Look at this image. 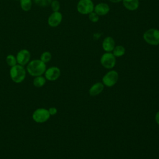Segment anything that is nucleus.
Segmentation results:
<instances>
[{
  "label": "nucleus",
  "mask_w": 159,
  "mask_h": 159,
  "mask_svg": "<svg viewBox=\"0 0 159 159\" xmlns=\"http://www.w3.org/2000/svg\"><path fill=\"white\" fill-rule=\"evenodd\" d=\"M9 75L11 80L16 83H22L26 76V70L20 65L17 64L11 67Z\"/></svg>",
  "instance_id": "2"
},
{
  "label": "nucleus",
  "mask_w": 159,
  "mask_h": 159,
  "mask_svg": "<svg viewBox=\"0 0 159 159\" xmlns=\"http://www.w3.org/2000/svg\"><path fill=\"white\" fill-rule=\"evenodd\" d=\"M50 116H54L57 113V109L55 107H51L48 109Z\"/></svg>",
  "instance_id": "23"
},
{
  "label": "nucleus",
  "mask_w": 159,
  "mask_h": 159,
  "mask_svg": "<svg viewBox=\"0 0 159 159\" xmlns=\"http://www.w3.org/2000/svg\"><path fill=\"white\" fill-rule=\"evenodd\" d=\"M52 0H34L35 3L40 7H48L50 5Z\"/></svg>",
  "instance_id": "20"
},
{
  "label": "nucleus",
  "mask_w": 159,
  "mask_h": 159,
  "mask_svg": "<svg viewBox=\"0 0 159 159\" xmlns=\"http://www.w3.org/2000/svg\"><path fill=\"white\" fill-rule=\"evenodd\" d=\"M158 49H159V45H158Z\"/></svg>",
  "instance_id": "26"
},
{
  "label": "nucleus",
  "mask_w": 159,
  "mask_h": 159,
  "mask_svg": "<svg viewBox=\"0 0 159 159\" xmlns=\"http://www.w3.org/2000/svg\"><path fill=\"white\" fill-rule=\"evenodd\" d=\"M45 78L48 81L57 80L61 75V71L57 66H51L46 69L45 73Z\"/></svg>",
  "instance_id": "9"
},
{
  "label": "nucleus",
  "mask_w": 159,
  "mask_h": 159,
  "mask_svg": "<svg viewBox=\"0 0 159 159\" xmlns=\"http://www.w3.org/2000/svg\"><path fill=\"white\" fill-rule=\"evenodd\" d=\"M50 6L53 12L59 11L60 8V2L58 0H52L50 4Z\"/></svg>",
  "instance_id": "21"
},
{
  "label": "nucleus",
  "mask_w": 159,
  "mask_h": 159,
  "mask_svg": "<svg viewBox=\"0 0 159 159\" xmlns=\"http://www.w3.org/2000/svg\"><path fill=\"white\" fill-rule=\"evenodd\" d=\"M16 57L17 64L24 66L30 61V53L27 49H22L17 52Z\"/></svg>",
  "instance_id": "8"
},
{
  "label": "nucleus",
  "mask_w": 159,
  "mask_h": 159,
  "mask_svg": "<svg viewBox=\"0 0 159 159\" xmlns=\"http://www.w3.org/2000/svg\"><path fill=\"white\" fill-rule=\"evenodd\" d=\"M50 117L48 109L45 108H38L32 113V119L34 122L42 124L47 122Z\"/></svg>",
  "instance_id": "5"
},
{
  "label": "nucleus",
  "mask_w": 159,
  "mask_h": 159,
  "mask_svg": "<svg viewBox=\"0 0 159 159\" xmlns=\"http://www.w3.org/2000/svg\"><path fill=\"white\" fill-rule=\"evenodd\" d=\"M112 53L116 57H120L125 54V48L122 45H116Z\"/></svg>",
  "instance_id": "16"
},
{
  "label": "nucleus",
  "mask_w": 159,
  "mask_h": 159,
  "mask_svg": "<svg viewBox=\"0 0 159 159\" xmlns=\"http://www.w3.org/2000/svg\"><path fill=\"white\" fill-rule=\"evenodd\" d=\"M52 59V54L50 52H43L40 57V60L42 61L43 63H47L49 62Z\"/></svg>",
  "instance_id": "19"
},
{
  "label": "nucleus",
  "mask_w": 159,
  "mask_h": 159,
  "mask_svg": "<svg viewBox=\"0 0 159 159\" xmlns=\"http://www.w3.org/2000/svg\"><path fill=\"white\" fill-rule=\"evenodd\" d=\"M124 6L129 11H135L139 6V0H122Z\"/></svg>",
  "instance_id": "14"
},
{
  "label": "nucleus",
  "mask_w": 159,
  "mask_h": 159,
  "mask_svg": "<svg viewBox=\"0 0 159 159\" xmlns=\"http://www.w3.org/2000/svg\"><path fill=\"white\" fill-rule=\"evenodd\" d=\"M63 19L62 14L60 11L53 12L48 17L47 22L49 26L52 27H56L58 26Z\"/></svg>",
  "instance_id": "10"
},
{
  "label": "nucleus",
  "mask_w": 159,
  "mask_h": 159,
  "mask_svg": "<svg viewBox=\"0 0 159 159\" xmlns=\"http://www.w3.org/2000/svg\"><path fill=\"white\" fill-rule=\"evenodd\" d=\"M100 63L104 68L112 69L116 65V57L112 52H105L100 58Z\"/></svg>",
  "instance_id": "6"
},
{
  "label": "nucleus",
  "mask_w": 159,
  "mask_h": 159,
  "mask_svg": "<svg viewBox=\"0 0 159 159\" xmlns=\"http://www.w3.org/2000/svg\"><path fill=\"white\" fill-rule=\"evenodd\" d=\"M104 84L101 82H98L93 84L89 89V93L91 96H95L101 93L104 89Z\"/></svg>",
  "instance_id": "13"
},
{
  "label": "nucleus",
  "mask_w": 159,
  "mask_h": 159,
  "mask_svg": "<svg viewBox=\"0 0 159 159\" xmlns=\"http://www.w3.org/2000/svg\"><path fill=\"white\" fill-rule=\"evenodd\" d=\"M20 6L24 11H29L32 6V0H20Z\"/></svg>",
  "instance_id": "17"
},
{
  "label": "nucleus",
  "mask_w": 159,
  "mask_h": 159,
  "mask_svg": "<svg viewBox=\"0 0 159 159\" xmlns=\"http://www.w3.org/2000/svg\"><path fill=\"white\" fill-rule=\"evenodd\" d=\"M46 65L40 59H35L30 61L27 65L26 71L32 76H41L46 70Z\"/></svg>",
  "instance_id": "1"
},
{
  "label": "nucleus",
  "mask_w": 159,
  "mask_h": 159,
  "mask_svg": "<svg viewBox=\"0 0 159 159\" xmlns=\"http://www.w3.org/2000/svg\"><path fill=\"white\" fill-rule=\"evenodd\" d=\"M155 119L156 122H157V124L159 125V111H158V112H157V114H155Z\"/></svg>",
  "instance_id": "24"
},
{
  "label": "nucleus",
  "mask_w": 159,
  "mask_h": 159,
  "mask_svg": "<svg viewBox=\"0 0 159 159\" xmlns=\"http://www.w3.org/2000/svg\"><path fill=\"white\" fill-rule=\"evenodd\" d=\"M88 17L89 20L93 23L97 22L99 19V16L94 11H93L91 13H89L88 14Z\"/></svg>",
  "instance_id": "22"
},
{
  "label": "nucleus",
  "mask_w": 159,
  "mask_h": 159,
  "mask_svg": "<svg viewBox=\"0 0 159 159\" xmlns=\"http://www.w3.org/2000/svg\"><path fill=\"white\" fill-rule=\"evenodd\" d=\"M94 4L92 0H80L76 5L77 11L83 15H88L94 11Z\"/></svg>",
  "instance_id": "4"
},
{
  "label": "nucleus",
  "mask_w": 159,
  "mask_h": 159,
  "mask_svg": "<svg viewBox=\"0 0 159 159\" xmlns=\"http://www.w3.org/2000/svg\"><path fill=\"white\" fill-rule=\"evenodd\" d=\"M46 79L42 75L35 76L33 80V85L36 88H41L45 85Z\"/></svg>",
  "instance_id": "15"
},
{
  "label": "nucleus",
  "mask_w": 159,
  "mask_h": 159,
  "mask_svg": "<svg viewBox=\"0 0 159 159\" xmlns=\"http://www.w3.org/2000/svg\"><path fill=\"white\" fill-rule=\"evenodd\" d=\"M109 1H111V2H113V3H117V2L122 1V0H109Z\"/></svg>",
  "instance_id": "25"
},
{
  "label": "nucleus",
  "mask_w": 159,
  "mask_h": 159,
  "mask_svg": "<svg viewBox=\"0 0 159 159\" xmlns=\"http://www.w3.org/2000/svg\"><path fill=\"white\" fill-rule=\"evenodd\" d=\"M144 41L151 45H159V30L155 28H151L147 30L143 34Z\"/></svg>",
  "instance_id": "3"
},
{
  "label": "nucleus",
  "mask_w": 159,
  "mask_h": 159,
  "mask_svg": "<svg viewBox=\"0 0 159 159\" xmlns=\"http://www.w3.org/2000/svg\"><path fill=\"white\" fill-rule=\"evenodd\" d=\"M118 78V73L115 70H110L102 77V83L107 87H112L116 84Z\"/></svg>",
  "instance_id": "7"
},
{
  "label": "nucleus",
  "mask_w": 159,
  "mask_h": 159,
  "mask_svg": "<svg viewBox=\"0 0 159 159\" xmlns=\"http://www.w3.org/2000/svg\"><path fill=\"white\" fill-rule=\"evenodd\" d=\"M6 63L7 64V65L11 66V67L17 65V60H16V57L14 55H12V54L8 55L6 57Z\"/></svg>",
  "instance_id": "18"
},
{
  "label": "nucleus",
  "mask_w": 159,
  "mask_h": 159,
  "mask_svg": "<svg viewBox=\"0 0 159 159\" xmlns=\"http://www.w3.org/2000/svg\"><path fill=\"white\" fill-rule=\"evenodd\" d=\"M115 46V40L112 37H106L102 40V47L106 52H112Z\"/></svg>",
  "instance_id": "12"
},
{
  "label": "nucleus",
  "mask_w": 159,
  "mask_h": 159,
  "mask_svg": "<svg viewBox=\"0 0 159 159\" xmlns=\"http://www.w3.org/2000/svg\"><path fill=\"white\" fill-rule=\"evenodd\" d=\"M110 11V7L107 3L100 2L94 6V11L99 16H104L107 15Z\"/></svg>",
  "instance_id": "11"
}]
</instances>
